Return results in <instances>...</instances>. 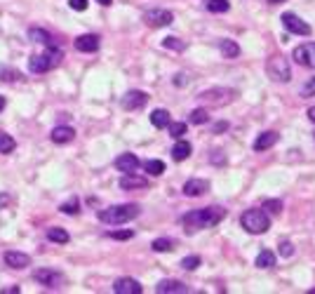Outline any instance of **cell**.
I'll return each instance as SVG.
<instances>
[{
    "label": "cell",
    "instance_id": "obj_1",
    "mask_svg": "<svg viewBox=\"0 0 315 294\" xmlns=\"http://www.w3.org/2000/svg\"><path fill=\"white\" fill-rule=\"evenodd\" d=\"M226 216V210L219 205L205 207V210H193L188 214L181 216V224L193 233V231H200V228H212L216 224H221V219Z\"/></svg>",
    "mask_w": 315,
    "mask_h": 294
},
{
    "label": "cell",
    "instance_id": "obj_2",
    "mask_svg": "<svg viewBox=\"0 0 315 294\" xmlns=\"http://www.w3.org/2000/svg\"><path fill=\"white\" fill-rule=\"evenodd\" d=\"M141 214V207L137 203H129V205H113L106 207V210H99V222L108 224V226H120V224H127L132 219Z\"/></svg>",
    "mask_w": 315,
    "mask_h": 294
},
{
    "label": "cell",
    "instance_id": "obj_3",
    "mask_svg": "<svg viewBox=\"0 0 315 294\" xmlns=\"http://www.w3.org/2000/svg\"><path fill=\"white\" fill-rule=\"evenodd\" d=\"M240 224H243V228L252 235H261L271 228V219H268V214L264 212V207H261V210H247L240 216Z\"/></svg>",
    "mask_w": 315,
    "mask_h": 294
},
{
    "label": "cell",
    "instance_id": "obj_4",
    "mask_svg": "<svg viewBox=\"0 0 315 294\" xmlns=\"http://www.w3.org/2000/svg\"><path fill=\"white\" fill-rule=\"evenodd\" d=\"M266 73H268V78L275 80V83H289V78H292L289 61L282 54H275L266 61Z\"/></svg>",
    "mask_w": 315,
    "mask_h": 294
},
{
    "label": "cell",
    "instance_id": "obj_5",
    "mask_svg": "<svg viewBox=\"0 0 315 294\" xmlns=\"http://www.w3.org/2000/svg\"><path fill=\"white\" fill-rule=\"evenodd\" d=\"M174 22V14L170 10H162V7H153V10H146L144 12V24L153 28H162V26H170Z\"/></svg>",
    "mask_w": 315,
    "mask_h": 294
},
{
    "label": "cell",
    "instance_id": "obj_6",
    "mask_svg": "<svg viewBox=\"0 0 315 294\" xmlns=\"http://www.w3.org/2000/svg\"><path fill=\"white\" fill-rule=\"evenodd\" d=\"M282 26L287 28L289 33H294V35H310L313 33L310 24H306L304 19L297 17L294 12H285V14H282Z\"/></svg>",
    "mask_w": 315,
    "mask_h": 294
},
{
    "label": "cell",
    "instance_id": "obj_7",
    "mask_svg": "<svg viewBox=\"0 0 315 294\" xmlns=\"http://www.w3.org/2000/svg\"><path fill=\"white\" fill-rule=\"evenodd\" d=\"M294 61L299 66H306V68H315V43H306V45H299L297 50L292 52Z\"/></svg>",
    "mask_w": 315,
    "mask_h": 294
},
{
    "label": "cell",
    "instance_id": "obj_8",
    "mask_svg": "<svg viewBox=\"0 0 315 294\" xmlns=\"http://www.w3.org/2000/svg\"><path fill=\"white\" fill-rule=\"evenodd\" d=\"M146 101H149V95L141 92V89H129L127 95L122 97V108H127V111H139V108H144Z\"/></svg>",
    "mask_w": 315,
    "mask_h": 294
},
{
    "label": "cell",
    "instance_id": "obj_9",
    "mask_svg": "<svg viewBox=\"0 0 315 294\" xmlns=\"http://www.w3.org/2000/svg\"><path fill=\"white\" fill-rule=\"evenodd\" d=\"M113 292L116 294H141L144 287L134 278H118L116 283H113Z\"/></svg>",
    "mask_w": 315,
    "mask_h": 294
},
{
    "label": "cell",
    "instance_id": "obj_10",
    "mask_svg": "<svg viewBox=\"0 0 315 294\" xmlns=\"http://www.w3.org/2000/svg\"><path fill=\"white\" fill-rule=\"evenodd\" d=\"M207 191H210V181L207 179H188L183 183V195H188V198H198V195L207 193Z\"/></svg>",
    "mask_w": 315,
    "mask_h": 294
},
{
    "label": "cell",
    "instance_id": "obj_11",
    "mask_svg": "<svg viewBox=\"0 0 315 294\" xmlns=\"http://www.w3.org/2000/svg\"><path fill=\"white\" fill-rule=\"evenodd\" d=\"M101 45V38L97 33H85L76 38V50L78 52H97Z\"/></svg>",
    "mask_w": 315,
    "mask_h": 294
},
{
    "label": "cell",
    "instance_id": "obj_12",
    "mask_svg": "<svg viewBox=\"0 0 315 294\" xmlns=\"http://www.w3.org/2000/svg\"><path fill=\"white\" fill-rule=\"evenodd\" d=\"M141 165V162H139V158L134 156V153H122V156H118L116 158V167L118 170H120V172H137V167Z\"/></svg>",
    "mask_w": 315,
    "mask_h": 294
},
{
    "label": "cell",
    "instance_id": "obj_13",
    "mask_svg": "<svg viewBox=\"0 0 315 294\" xmlns=\"http://www.w3.org/2000/svg\"><path fill=\"white\" fill-rule=\"evenodd\" d=\"M33 278L40 285H45V287H57V283L61 280V275L57 271H52V268H38L33 273Z\"/></svg>",
    "mask_w": 315,
    "mask_h": 294
},
{
    "label": "cell",
    "instance_id": "obj_14",
    "mask_svg": "<svg viewBox=\"0 0 315 294\" xmlns=\"http://www.w3.org/2000/svg\"><path fill=\"white\" fill-rule=\"evenodd\" d=\"M5 264L10 268H26V266H31V256L24 254V252L10 250V252H5Z\"/></svg>",
    "mask_w": 315,
    "mask_h": 294
},
{
    "label": "cell",
    "instance_id": "obj_15",
    "mask_svg": "<svg viewBox=\"0 0 315 294\" xmlns=\"http://www.w3.org/2000/svg\"><path fill=\"white\" fill-rule=\"evenodd\" d=\"M155 292L158 294H186L188 287L183 283H179V280H160Z\"/></svg>",
    "mask_w": 315,
    "mask_h": 294
},
{
    "label": "cell",
    "instance_id": "obj_16",
    "mask_svg": "<svg viewBox=\"0 0 315 294\" xmlns=\"http://www.w3.org/2000/svg\"><path fill=\"white\" fill-rule=\"evenodd\" d=\"M275 144H277V132L268 130V132H264V134H259V137H256L254 151H256V153H264V151H268L271 146H275Z\"/></svg>",
    "mask_w": 315,
    "mask_h": 294
},
{
    "label": "cell",
    "instance_id": "obj_17",
    "mask_svg": "<svg viewBox=\"0 0 315 294\" xmlns=\"http://www.w3.org/2000/svg\"><path fill=\"white\" fill-rule=\"evenodd\" d=\"M120 189L122 191H132V189H146V179L144 177H139V174L134 172H127L125 177H120Z\"/></svg>",
    "mask_w": 315,
    "mask_h": 294
},
{
    "label": "cell",
    "instance_id": "obj_18",
    "mask_svg": "<svg viewBox=\"0 0 315 294\" xmlns=\"http://www.w3.org/2000/svg\"><path fill=\"white\" fill-rule=\"evenodd\" d=\"M73 137H76L73 127H66V125H59V127H54L50 132V139L54 144H68V141H73Z\"/></svg>",
    "mask_w": 315,
    "mask_h": 294
},
{
    "label": "cell",
    "instance_id": "obj_19",
    "mask_svg": "<svg viewBox=\"0 0 315 294\" xmlns=\"http://www.w3.org/2000/svg\"><path fill=\"white\" fill-rule=\"evenodd\" d=\"M191 153H193V146L188 144V141H183V139H177V144L172 146V158H174L177 162L191 158Z\"/></svg>",
    "mask_w": 315,
    "mask_h": 294
},
{
    "label": "cell",
    "instance_id": "obj_20",
    "mask_svg": "<svg viewBox=\"0 0 315 294\" xmlns=\"http://www.w3.org/2000/svg\"><path fill=\"white\" fill-rule=\"evenodd\" d=\"M28 68H31V73H47L52 68V64L45 54H33L28 59Z\"/></svg>",
    "mask_w": 315,
    "mask_h": 294
},
{
    "label": "cell",
    "instance_id": "obj_21",
    "mask_svg": "<svg viewBox=\"0 0 315 294\" xmlns=\"http://www.w3.org/2000/svg\"><path fill=\"white\" fill-rule=\"evenodd\" d=\"M47 240H52V243H59V245H66L68 240H71V235H68L66 228L52 226V228H47Z\"/></svg>",
    "mask_w": 315,
    "mask_h": 294
},
{
    "label": "cell",
    "instance_id": "obj_22",
    "mask_svg": "<svg viewBox=\"0 0 315 294\" xmlns=\"http://www.w3.org/2000/svg\"><path fill=\"white\" fill-rule=\"evenodd\" d=\"M221 54L226 57V59H235V57H240V45L235 43V40H231V38H226V40H221Z\"/></svg>",
    "mask_w": 315,
    "mask_h": 294
},
{
    "label": "cell",
    "instance_id": "obj_23",
    "mask_svg": "<svg viewBox=\"0 0 315 294\" xmlns=\"http://www.w3.org/2000/svg\"><path fill=\"white\" fill-rule=\"evenodd\" d=\"M151 122H153V127L162 130L170 125V113L165 111V108H155L153 113H151Z\"/></svg>",
    "mask_w": 315,
    "mask_h": 294
},
{
    "label": "cell",
    "instance_id": "obj_24",
    "mask_svg": "<svg viewBox=\"0 0 315 294\" xmlns=\"http://www.w3.org/2000/svg\"><path fill=\"white\" fill-rule=\"evenodd\" d=\"M28 38L31 40H35V43H43V45H47L50 47L52 45V35L45 31V28H28Z\"/></svg>",
    "mask_w": 315,
    "mask_h": 294
},
{
    "label": "cell",
    "instance_id": "obj_25",
    "mask_svg": "<svg viewBox=\"0 0 315 294\" xmlns=\"http://www.w3.org/2000/svg\"><path fill=\"white\" fill-rule=\"evenodd\" d=\"M256 266L259 268H273L275 266V254L271 250H261L259 256H256Z\"/></svg>",
    "mask_w": 315,
    "mask_h": 294
},
{
    "label": "cell",
    "instance_id": "obj_26",
    "mask_svg": "<svg viewBox=\"0 0 315 294\" xmlns=\"http://www.w3.org/2000/svg\"><path fill=\"white\" fill-rule=\"evenodd\" d=\"M151 247H153V252H172L174 250V240L172 238H155L153 243H151Z\"/></svg>",
    "mask_w": 315,
    "mask_h": 294
},
{
    "label": "cell",
    "instance_id": "obj_27",
    "mask_svg": "<svg viewBox=\"0 0 315 294\" xmlns=\"http://www.w3.org/2000/svg\"><path fill=\"white\" fill-rule=\"evenodd\" d=\"M167 130H170V137H174V139H183V134H186V130H188V125H186L183 120H179V122H172V120H170Z\"/></svg>",
    "mask_w": 315,
    "mask_h": 294
},
{
    "label": "cell",
    "instance_id": "obj_28",
    "mask_svg": "<svg viewBox=\"0 0 315 294\" xmlns=\"http://www.w3.org/2000/svg\"><path fill=\"white\" fill-rule=\"evenodd\" d=\"M144 170L149 174H153V177H160V174L165 172V162H162V160H146L144 162Z\"/></svg>",
    "mask_w": 315,
    "mask_h": 294
},
{
    "label": "cell",
    "instance_id": "obj_29",
    "mask_svg": "<svg viewBox=\"0 0 315 294\" xmlns=\"http://www.w3.org/2000/svg\"><path fill=\"white\" fill-rule=\"evenodd\" d=\"M162 47H167V50H174V52H183L186 50V43L179 38H174V35H167L165 40H162Z\"/></svg>",
    "mask_w": 315,
    "mask_h": 294
},
{
    "label": "cell",
    "instance_id": "obj_30",
    "mask_svg": "<svg viewBox=\"0 0 315 294\" xmlns=\"http://www.w3.org/2000/svg\"><path fill=\"white\" fill-rule=\"evenodd\" d=\"M231 3L228 0H207V10L214 12V14H221V12H228Z\"/></svg>",
    "mask_w": 315,
    "mask_h": 294
},
{
    "label": "cell",
    "instance_id": "obj_31",
    "mask_svg": "<svg viewBox=\"0 0 315 294\" xmlns=\"http://www.w3.org/2000/svg\"><path fill=\"white\" fill-rule=\"evenodd\" d=\"M14 151V139L10 137V134H5V132H0V153H12Z\"/></svg>",
    "mask_w": 315,
    "mask_h": 294
},
{
    "label": "cell",
    "instance_id": "obj_32",
    "mask_svg": "<svg viewBox=\"0 0 315 294\" xmlns=\"http://www.w3.org/2000/svg\"><path fill=\"white\" fill-rule=\"evenodd\" d=\"M59 210L64 212V214H78V212H80V200H78V198L66 200V203H64Z\"/></svg>",
    "mask_w": 315,
    "mask_h": 294
},
{
    "label": "cell",
    "instance_id": "obj_33",
    "mask_svg": "<svg viewBox=\"0 0 315 294\" xmlns=\"http://www.w3.org/2000/svg\"><path fill=\"white\" fill-rule=\"evenodd\" d=\"M200 266V256L198 254H191V256H183L181 259V268L183 271H195Z\"/></svg>",
    "mask_w": 315,
    "mask_h": 294
},
{
    "label": "cell",
    "instance_id": "obj_34",
    "mask_svg": "<svg viewBox=\"0 0 315 294\" xmlns=\"http://www.w3.org/2000/svg\"><path fill=\"white\" fill-rule=\"evenodd\" d=\"M188 120L193 122V125H205V122L210 120V116H207V111H205V108H195V111L191 113V118H188Z\"/></svg>",
    "mask_w": 315,
    "mask_h": 294
},
{
    "label": "cell",
    "instance_id": "obj_35",
    "mask_svg": "<svg viewBox=\"0 0 315 294\" xmlns=\"http://www.w3.org/2000/svg\"><path fill=\"white\" fill-rule=\"evenodd\" d=\"M264 210L271 212V214H280V212H282V203H280V200L268 198V200H264Z\"/></svg>",
    "mask_w": 315,
    "mask_h": 294
},
{
    "label": "cell",
    "instance_id": "obj_36",
    "mask_svg": "<svg viewBox=\"0 0 315 294\" xmlns=\"http://www.w3.org/2000/svg\"><path fill=\"white\" fill-rule=\"evenodd\" d=\"M0 80H5V83H14V80H22V73H19V71H7V68H0Z\"/></svg>",
    "mask_w": 315,
    "mask_h": 294
},
{
    "label": "cell",
    "instance_id": "obj_37",
    "mask_svg": "<svg viewBox=\"0 0 315 294\" xmlns=\"http://www.w3.org/2000/svg\"><path fill=\"white\" fill-rule=\"evenodd\" d=\"M108 238H113V240H129L134 235V231H127V228H125V231H108Z\"/></svg>",
    "mask_w": 315,
    "mask_h": 294
},
{
    "label": "cell",
    "instance_id": "obj_38",
    "mask_svg": "<svg viewBox=\"0 0 315 294\" xmlns=\"http://www.w3.org/2000/svg\"><path fill=\"white\" fill-rule=\"evenodd\" d=\"M277 252H280L282 256H292L294 254V247L289 240H285V243H280V247H277Z\"/></svg>",
    "mask_w": 315,
    "mask_h": 294
},
{
    "label": "cell",
    "instance_id": "obj_39",
    "mask_svg": "<svg viewBox=\"0 0 315 294\" xmlns=\"http://www.w3.org/2000/svg\"><path fill=\"white\" fill-rule=\"evenodd\" d=\"M301 95H304V97H313L315 95V78H310L308 83L301 87Z\"/></svg>",
    "mask_w": 315,
    "mask_h": 294
},
{
    "label": "cell",
    "instance_id": "obj_40",
    "mask_svg": "<svg viewBox=\"0 0 315 294\" xmlns=\"http://www.w3.org/2000/svg\"><path fill=\"white\" fill-rule=\"evenodd\" d=\"M68 5H71V10H76V12H85L87 10V0H68Z\"/></svg>",
    "mask_w": 315,
    "mask_h": 294
},
{
    "label": "cell",
    "instance_id": "obj_41",
    "mask_svg": "<svg viewBox=\"0 0 315 294\" xmlns=\"http://www.w3.org/2000/svg\"><path fill=\"white\" fill-rule=\"evenodd\" d=\"M226 130H228V122H226V120H221V122H216L214 127H212V132L219 134V132H226Z\"/></svg>",
    "mask_w": 315,
    "mask_h": 294
},
{
    "label": "cell",
    "instance_id": "obj_42",
    "mask_svg": "<svg viewBox=\"0 0 315 294\" xmlns=\"http://www.w3.org/2000/svg\"><path fill=\"white\" fill-rule=\"evenodd\" d=\"M12 203V195L10 193H0V207H5Z\"/></svg>",
    "mask_w": 315,
    "mask_h": 294
},
{
    "label": "cell",
    "instance_id": "obj_43",
    "mask_svg": "<svg viewBox=\"0 0 315 294\" xmlns=\"http://www.w3.org/2000/svg\"><path fill=\"white\" fill-rule=\"evenodd\" d=\"M174 85H177V87H181V85H186V76H181V73H177V76H174Z\"/></svg>",
    "mask_w": 315,
    "mask_h": 294
},
{
    "label": "cell",
    "instance_id": "obj_44",
    "mask_svg": "<svg viewBox=\"0 0 315 294\" xmlns=\"http://www.w3.org/2000/svg\"><path fill=\"white\" fill-rule=\"evenodd\" d=\"M19 292V287H7V289H3V294H17Z\"/></svg>",
    "mask_w": 315,
    "mask_h": 294
},
{
    "label": "cell",
    "instance_id": "obj_45",
    "mask_svg": "<svg viewBox=\"0 0 315 294\" xmlns=\"http://www.w3.org/2000/svg\"><path fill=\"white\" fill-rule=\"evenodd\" d=\"M308 120L315 122V106H310V108H308Z\"/></svg>",
    "mask_w": 315,
    "mask_h": 294
},
{
    "label": "cell",
    "instance_id": "obj_46",
    "mask_svg": "<svg viewBox=\"0 0 315 294\" xmlns=\"http://www.w3.org/2000/svg\"><path fill=\"white\" fill-rule=\"evenodd\" d=\"M99 5H104V7H108V5H113V0H97Z\"/></svg>",
    "mask_w": 315,
    "mask_h": 294
},
{
    "label": "cell",
    "instance_id": "obj_47",
    "mask_svg": "<svg viewBox=\"0 0 315 294\" xmlns=\"http://www.w3.org/2000/svg\"><path fill=\"white\" fill-rule=\"evenodd\" d=\"M5 108V97H0V111Z\"/></svg>",
    "mask_w": 315,
    "mask_h": 294
},
{
    "label": "cell",
    "instance_id": "obj_48",
    "mask_svg": "<svg viewBox=\"0 0 315 294\" xmlns=\"http://www.w3.org/2000/svg\"><path fill=\"white\" fill-rule=\"evenodd\" d=\"M268 3H285V0H268Z\"/></svg>",
    "mask_w": 315,
    "mask_h": 294
},
{
    "label": "cell",
    "instance_id": "obj_49",
    "mask_svg": "<svg viewBox=\"0 0 315 294\" xmlns=\"http://www.w3.org/2000/svg\"><path fill=\"white\" fill-rule=\"evenodd\" d=\"M308 294H315V289H310V292H308Z\"/></svg>",
    "mask_w": 315,
    "mask_h": 294
}]
</instances>
